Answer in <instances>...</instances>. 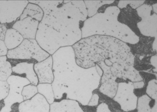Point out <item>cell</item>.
I'll return each instance as SVG.
<instances>
[{"label":"cell","mask_w":157,"mask_h":112,"mask_svg":"<svg viewBox=\"0 0 157 112\" xmlns=\"http://www.w3.org/2000/svg\"><path fill=\"white\" fill-rule=\"evenodd\" d=\"M88 18L84 1H63L39 23L35 40L52 55L62 47L73 46L82 39V28Z\"/></svg>","instance_id":"obj_1"},{"label":"cell","mask_w":157,"mask_h":112,"mask_svg":"<svg viewBox=\"0 0 157 112\" xmlns=\"http://www.w3.org/2000/svg\"><path fill=\"white\" fill-rule=\"evenodd\" d=\"M55 98L76 101L88 106L93 92L100 85L101 77L95 67L84 68L77 65L72 46L62 47L52 54Z\"/></svg>","instance_id":"obj_2"},{"label":"cell","mask_w":157,"mask_h":112,"mask_svg":"<svg viewBox=\"0 0 157 112\" xmlns=\"http://www.w3.org/2000/svg\"><path fill=\"white\" fill-rule=\"evenodd\" d=\"M78 65L94 67L109 60L112 64L134 66L135 57L128 45L114 37L94 35L82 38L72 46Z\"/></svg>","instance_id":"obj_3"},{"label":"cell","mask_w":157,"mask_h":112,"mask_svg":"<svg viewBox=\"0 0 157 112\" xmlns=\"http://www.w3.org/2000/svg\"><path fill=\"white\" fill-rule=\"evenodd\" d=\"M121 9L116 6H110L104 12L98 13L85 21L82 28V39L92 36L114 37L126 44L135 45L140 37L130 27L119 21Z\"/></svg>","instance_id":"obj_4"},{"label":"cell","mask_w":157,"mask_h":112,"mask_svg":"<svg viewBox=\"0 0 157 112\" xmlns=\"http://www.w3.org/2000/svg\"><path fill=\"white\" fill-rule=\"evenodd\" d=\"M50 56L39 45L35 39H24L16 48L9 50L7 53L9 59L16 60H35L42 62Z\"/></svg>","instance_id":"obj_5"},{"label":"cell","mask_w":157,"mask_h":112,"mask_svg":"<svg viewBox=\"0 0 157 112\" xmlns=\"http://www.w3.org/2000/svg\"><path fill=\"white\" fill-rule=\"evenodd\" d=\"M7 82L9 85V94L4 99V106L0 112H10L13 104L24 102L22 90L25 86L30 84L27 78L17 75H10L7 80Z\"/></svg>","instance_id":"obj_6"},{"label":"cell","mask_w":157,"mask_h":112,"mask_svg":"<svg viewBox=\"0 0 157 112\" xmlns=\"http://www.w3.org/2000/svg\"><path fill=\"white\" fill-rule=\"evenodd\" d=\"M141 21L137 27L140 33L147 37H157V15L154 13L151 5L143 4L136 9Z\"/></svg>","instance_id":"obj_7"},{"label":"cell","mask_w":157,"mask_h":112,"mask_svg":"<svg viewBox=\"0 0 157 112\" xmlns=\"http://www.w3.org/2000/svg\"><path fill=\"white\" fill-rule=\"evenodd\" d=\"M133 82H119L117 91L113 100L125 112L134 110L137 107V97L135 95Z\"/></svg>","instance_id":"obj_8"},{"label":"cell","mask_w":157,"mask_h":112,"mask_svg":"<svg viewBox=\"0 0 157 112\" xmlns=\"http://www.w3.org/2000/svg\"><path fill=\"white\" fill-rule=\"evenodd\" d=\"M28 1H0V23H10L20 18Z\"/></svg>","instance_id":"obj_9"},{"label":"cell","mask_w":157,"mask_h":112,"mask_svg":"<svg viewBox=\"0 0 157 112\" xmlns=\"http://www.w3.org/2000/svg\"><path fill=\"white\" fill-rule=\"evenodd\" d=\"M97 65L102 69L103 74L101 78L99 91L104 95L113 98L117 91L118 82L116 77L110 71V67L106 65L104 62H99Z\"/></svg>","instance_id":"obj_10"},{"label":"cell","mask_w":157,"mask_h":112,"mask_svg":"<svg viewBox=\"0 0 157 112\" xmlns=\"http://www.w3.org/2000/svg\"><path fill=\"white\" fill-rule=\"evenodd\" d=\"M19 112H49L50 104L40 94L32 98L20 103Z\"/></svg>","instance_id":"obj_11"},{"label":"cell","mask_w":157,"mask_h":112,"mask_svg":"<svg viewBox=\"0 0 157 112\" xmlns=\"http://www.w3.org/2000/svg\"><path fill=\"white\" fill-rule=\"evenodd\" d=\"M39 24V21L29 17L16 21L13 29L18 32L25 39H35Z\"/></svg>","instance_id":"obj_12"},{"label":"cell","mask_w":157,"mask_h":112,"mask_svg":"<svg viewBox=\"0 0 157 112\" xmlns=\"http://www.w3.org/2000/svg\"><path fill=\"white\" fill-rule=\"evenodd\" d=\"M53 60L52 56H49L45 60L35 64L34 69L40 84H52L54 77L52 70Z\"/></svg>","instance_id":"obj_13"},{"label":"cell","mask_w":157,"mask_h":112,"mask_svg":"<svg viewBox=\"0 0 157 112\" xmlns=\"http://www.w3.org/2000/svg\"><path fill=\"white\" fill-rule=\"evenodd\" d=\"M49 112H84L76 101L63 99L50 105Z\"/></svg>","instance_id":"obj_14"},{"label":"cell","mask_w":157,"mask_h":112,"mask_svg":"<svg viewBox=\"0 0 157 112\" xmlns=\"http://www.w3.org/2000/svg\"><path fill=\"white\" fill-rule=\"evenodd\" d=\"M12 71L18 74H25L30 83L34 85H37L39 80L34 70L33 63H20L12 68Z\"/></svg>","instance_id":"obj_15"},{"label":"cell","mask_w":157,"mask_h":112,"mask_svg":"<svg viewBox=\"0 0 157 112\" xmlns=\"http://www.w3.org/2000/svg\"><path fill=\"white\" fill-rule=\"evenodd\" d=\"M24 38L15 29H8L6 32L4 42L7 49L13 50L18 47Z\"/></svg>","instance_id":"obj_16"},{"label":"cell","mask_w":157,"mask_h":112,"mask_svg":"<svg viewBox=\"0 0 157 112\" xmlns=\"http://www.w3.org/2000/svg\"><path fill=\"white\" fill-rule=\"evenodd\" d=\"M44 16V12L40 7L34 4L29 3L20 16V20H23L27 17H31L37 21H41Z\"/></svg>","instance_id":"obj_17"},{"label":"cell","mask_w":157,"mask_h":112,"mask_svg":"<svg viewBox=\"0 0 157 112\" xmlns=\"http://www.w3.org/2000/svg\"><path fill=\"white\" fill-rule=\"evenodd\" d=\"M87 9V16L91 18L98 13L101 7L105 5H110L114 3L115 1H84Z\"/></svg>","instance_id":"obj_18"},{"label":"cell","mask_w":157,"mask_h":112,"mask_svg":"<svg viewBox=\"0 0 157 112\" xmlns=\"http://www.w3.org/2000/svg\"><path fill=\"white\" fill-rule=\"evenodd\" d=\"M37 89L39 94L42 95L49 104L55 102V98L52 84L42 83L37 85Z\"/></svg>","instance_id":"obj_19"},{"label":"cell","mask_w":157,"mask_h":112,"mask_svg":"<svg viewBox=\"0 0 157 112\" xmlns=\"http://www.w3.org/2000/svg\"><path fill=\"white\" fill-rule=\"evenodd\" d=\"M12 67L6 56H0V81H6L12 74Z\"/></svg>","instance_id":"obj_20"},{"label":"cell","mask_w":157,"mask_h":112,"mask_svg":"<svg viewBox=\"0 0 157 112\" xmlns=\"http://www.w3.org/2000/svg\"><path fill=\"white\" fill-rule=\"evenodd\" d=\"M151 99L147 95H144L137 99V112H151Z\"/></svg>","instance_id":"obj_21"},{"label":"cell","mask_w":157,"mask_h":112,"mask_svg":"<svg viewBox=\"0 0 157 112\" xmlns=\"http://www.w3.org/2000/svg\"><path fill=\"white\" fill-rule=\"evenodd\" d=\"M38 92L36 86L29 84L25 86L22 89L21 95L25 101L28 100L32 98Z\"/></svg>","instance_id":"obj_22"},{"label":"cell","mask_w":157,"mask_h":112,"mask_svg":"<svg viewBox=\"0 0 157 112\" xmlns=\"http://www.w3.org/2000/svg\"><path fill=\"white\" fill-rule=\"evenodd\" d=\"M147 95L153 100H157V81L156 79H152L148 83L146 90Z\"/></svg>","instance_id":"obj_23"},{"label":"cell","mask_w":157,"mask_h":112,"mask_svg":"<svg viewBox=\"0 0 157 112\" xmlns=\"http://www.w3.org/2000/svg\"><path fill=\"white\" fill-rule=\"evenodd\" d=\"M145 1H119L118 3V7L119 9L126 8L130 5L133 9H136L145 3Z\"/></svg>","instance_id":"obj_24"},{"label":"cell","mask_w":157,"mask_h":112,"mask_svg":"<svg viewBox=\"0 0 157 112\" xmlns=\"http://www.w3.org/2000/svg\"><path fill=\"white\" fill-rule=\"evenodd\" d=\"M9 92V85L7 81H0V102L7 96Z\"/></svg>","instance_id":"obj_25"},{"label":"cell","mask_w":157,"mask_h":112,"mask_svg":"<svg viewBox=\"0 0 157 112\" xmlns=\"http://www.w3.org/2000/svg\"><path fill=\"white\" fill-rule=\"evenodd\" d=\"M99 96L97 94H93L88 104V106L90 107L98 106L99 104Z\"/></svg>","instance_id":"obj_26"},{"label":"cell","mask_w":157,"mask_h":112,"mask_svg":"<svg viewBox=\"0 0 157 112\" xmlns=\"http://www.w3.org/2000/svg\"><path fill=\"white\" fill-rule=\"evenodd\" d=\"M97 112H112L105 103H102L97 107Z\"/></svg>","instance_id":"obj_27"},{"label":"cell","mask_w":157,"mask_h":112,"mask_svg":"<svg viewBox=\"0 0 157 112\" xmlns=\"http://www.w3.org/2000/svg\"><path fill=\"white\" fill-rule=\"evenodd\" d=\"M7 30L6 27L4 24H0V40L4 42Z\"/></svg>","instance_id":"obj_28"},{"label":"cell","mask_w":157,"mask_h":112,"mask_svg":"<svg viewBox=\"0 0 157 112\" xmlns=\"http://www.w3.org/2000/svg\"><path fill=\"white\" fill-rule=\"evenodd\" d=\"M7 53V49L3 41L0 40V56H5Z\"/></svg>","instance_id":"obj_29"},{"label":"cell","mask_w":157,"mask_h":112,"mask_svg":"<svg viewBox=\"0 0 157 112\" xmlns=\"http://www.w3.org/2000/svg\"><path fill=\"white\" fill-rule=\"evenodd\" d=\"M134 89H140L143 88L145 86L144 81H139V82H133Z\"/></svg>","instance_id":"obj_30"},{"label":"cell","mask_w":157,"mask_h":112,"mask_svg":"<svg viewBox=\"0 0 157 112\" xmlns=\"http://www.w3.org/2000/svg\"><path fill=\"white\" fill-rule=\"evenodd\" d=\"M150 62L151 64L152 65V66H154L155 68V70H157V55H155L152 56V57H151V60H150Z\"/></svg>","instance_id":"obj_31"},{"label":"cell","mask_w":157,"mask_h":112,"mask_svg":"<svg viewBox=\"0 0 157 112\" xmlns=\"http://www.w3.org/2000/svg\"><path fill=\"white\" fill-rule=\"evenodd\" d=\"M95 67L98 74H99V75H100L101 77H102V75H103V72L102 69L100 67H99V66L97 64L95 65Z\"/></svg>","instance_id":"obj_32"},{"label":"cell","mask_w":157,"mask_h":112,"mask_svg":"<svg viewBox=\"0 0 157 112\" xmlns=\"http://www.w3.org/2000/svg\"><path fill=\"white\" fill-rule=\"evenodd\" d=\"M152 50L155 51V52H157V37L155 38L154 42L152 43Z\"/></svg>","instance_id":"obj_33"},{"label":"cell","mask_w":157,"mask_h":112,"mask_svg":"<svg viewBox=\"0 0 157 112\" xmlns=\"http://www.w3.org/2000/svg\"><path fill=\"white\" fill-rule=\"evenodd\" d=\"M151 112H157V100L155 101V104L151 108Z\"/></svg>","instance_id":"obj_34"},{"label":"cell","mask_w":157,"mask_h":112,"mask_svg":"<svg viewBox=\"0 0 157 112\" xmlns=\"http://www.w3.org/2000/svg\"><path fill=\"white\" fill-rule=\"evenodd\" d=\"M152 6V10H153V12H154V13H156L157 14V3H155V4H154L153 5L151 6Z\"/></svg>","instance_id":"obj_35"}]
</instances>
